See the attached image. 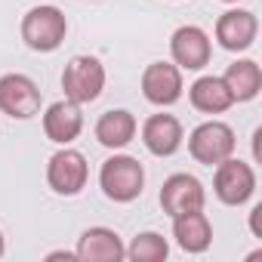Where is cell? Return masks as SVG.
Returning a JSON list of instances; mask_svg holds the SVG:
<instances>
[{
    "label": "cell",
    "instance_id": "cell-1",
    "mask_svg": "<svg viewBox=\"0 0 262 262\" xmlns=\"http://www.w3.org/2000/svg\"><path fill=\"white\" fill-rule=\"evenodd\" d=\"M99 185L105 191L108 201H117V204H129L142 194V185H145V170L136 158L129 155H114L102 164L99 170Z\"/></svg>",
    "mask_w": 262,
    "mask_h": 262
},
{
    "label": "cell",
    "instance_id": "cell-2",
    "mask_svg": "<svg viewBox=\"0 0 262 262\" xmlns=\"http://www.w3.org/2000/svg\"><path fill=\"white\" fill-rule=\"evenodd\" d=\"M65 31H68V22H65V13L59 7H34L22 19V40L34 53L59 50L65 40Z\"/></svg>",
    "mask_w": 262,
    "mask_h": 262
},
{
    "label": "cell",
    "instance_id": "cell-3",
    "mask_svg": "<svg viewBox=\"0 0 262 262\" xmlns=\"http://www.w3.org/2000/svg\"><path fill=\"white\" fill-rule=\"evenodd\" d=\"M188 151L198 164L204 167H216L225 158L234 155V129L222 120H207L201 126L191 129L188 136Z\"/></svg>",
    "mask_w": 262,
    "mask_h": 262
},
{
    "label": "cell",
    "instance_id": "cell-4",
    "mask_svg": "<svg viewBox=\"0 0 262 262\" xmlns=\"http://www.w3.org/2000/svg\"><path fill=\"white\" fill-rule=\"evenodd\" d=\"M102 86H105V68H102V62L96 56H74L62 71L65 99H71L77 105L96 102Z\"/></svg>",
    "mask_w": 262,
    "mask_h": 262
},
{
    "label": "cell",
    "instance_id": "cell-5",
    "mask_svg": "<svg viewBox=\"0 0 262 262\" xmlns=\"http://www.w3.org/2000/svg\"><path fill=\"white\" fill-rule=\"evenodd\" d=\"M213 188H216V198L228 207H241L253 198L256 191V173L250 164L244 161H234V158H225L222 164H216V176H213Z\"/></svg>",
    "mask_w": 262,
    "mask_h": 262
},
{
    "label": "cell",
    "instance_id": "cell-6",
    "mask_svg": "<svg viewBox=\"0 0 262 262\" xmlns=\"http://www.w3.org/2000/svg\"><path fill=\"white\" fill-rule=\"evenodd\" d=\"M86 176H90V167H86V158L74 148H62L50 158L47 164V182L56 194H80V188L86 185Z\"/></svg>",
    "mask_w": 262,
    "mask_h": 262
},
{
    "label": "cell",
    "instance_id": "cell-7",
    "mask_svg": "<svg viewBox=\"0 0 262 262\" xmlns=\"http://www.w3.org/2000/svg\"><path fill=\"white\" fill-rule=\"evenodd\" d=\"M0 111L28 120L40 111V90L25 74H4L0 77Z\"/></svg>",
    "mask_w": 262,
    "mask_h": 262
},
{
    "label": "cell",
    "instance_id": "cell-8",
    "mask_svg": "<svg viewBox=\"0 0 262 262\" xmlns=\"http://www.w3.org/2000/svg\"><path fill=\"white\" fill-rule=\"evenodd\" d=\"M170 53H173V62L185 71H201L204 65H210V56H213V47H210V37L204 28L198 25H182L173 31L170 37Z\"/></svg>",
    "mask_w": 262,
    "mask_h": 262
},
{
    "label": "cell",
    "instance_id": "cell-9",
    "mask_svg": "<svg viewBox=\"0 0 262 262\" xmlns=\"http://www.w3.org/2000/svg\"><path fill=\"white\" fill-rule=\"evenodd\" d=\"M204 204H207V191H204L201 179H194L188 173H173L161 188V207L167 216L204 210Z\"/></svg>",
    "mask_w": 262,
    "mask_h": 262
},
{
    "label": "cell",
    "instance_id": "cell-10",
    "mask_svg": "<svg viewBox=\"0 0 262 262\" xmlns=\"http://www.w3.org/2000/svg\"><path fill=\"white\" fill-rule=\"evenodd\" d=\"M142 93L151 105H173L182 99V71L173 62H151L142 71Z\"/></svg>",
    "mask_w": 262,
    "mask_h": 262
},
{
    "label": "cell",
    "instance_id": "cell-11",
    "mask_svg": "<svg viewBox=\"0 0 262 262\" xmlns=\"http://www.w3.org/2000/svg\"><path fill=\"white\" fill-rule=\"evenodd\" d=\"M256 34H259V19L250 10H228L216 22V40L228 53L250 50L253 40H256Z\"/></svg>",
    "mask_w": 262,
    "mask_h": 262
},
{
    "label": "cell",
    "instance_id": "cell-12",
    "mask_svg": "<svg viewBox=\"0 0 262 262\" xmlns=\"http://www.w3.org/2000/svg\"><path fill=\"white\" fill-rule=\"evenodd\" d=\"M74 256L80 262H120V259H126V247L117 237V231L96 225V228H86L80 234Z\"/></svg>",
    "mask_w": 262,
    "mask_h": 262
},
{
    "label": "cell",
    "instance_id": "cell-13",
    "mask_svg": "<svg viewBox=\"0 0 262 262\" xmlns=\"http://www.w3.org/2000/svg\"><path fill=\"white\" fill-rule=\"evenodd\" d=\"M83 129V114H80V105L65 99V102H53L43 114V133L50 142L56 145H68L80 136Z\"/></svg>",
    "mask_w": 262,
    "mask_h": 262
},
{
    "label": "cell",
    "instance_id": "cell-14",
    "mask_svg": "<svg viewBox=\"0 0 262 262\" xmlns=\"http://www.w3.org/2000/svg\"><path fill=\"white\" fill-rule=\"evenodd\" d=\"M182 123L173 117V114H151L145 123H142V142L151 155L158 158H170L179 151L182 145Z\"/></svg>",
    "mask_w": 262,
    "mask_h": 262
},
{
    "label": "cell",
    "instance_id": "cell-15",
    "mask_svg": "<svg viewBox=\"0 0 262 262\" xmlns=\"http://www.w3.org/2000/svg\"><path fill=\"white\" fill-rule=\"evenodd\" d=\"M173 237L185 253H204L213 244V228H210V219L204 216V210L173 216Z\"/></svg>",
    "mask_w": 262,
    "mask_h": 262
},
{
    "label": "cell",
    "instance_id": "cell-16",
    "mask_svg": "<svg viewBox=\"0 0 262 262\" xmlns=\"http://www.w3.org/2000/svg\"><path fill=\"white\" fill-rule=\"evenodd\" d=\"M136 129H139V123L133 114L123 111V108H114L96 120V139L105 148H123L136 139Z\"/></svg>",
    "mask_w": 262,
    "mask_h": 262
},
{
    "label": "cell",
    "instance_id": "cell-17",
    "mask_svg": "<svg viewBox=\"0 0 262 262\" xmlns=\"http://www.w3.org/2000/svg\"><path fill=\"white\" fill-rule=\"evenodd\" d=\"M188 99H191V105L198 108V111H204V114H222V111H228L231 105H234V99H231V93H228V86H225V80L222 77H198L194 83H191V90H188Z\"/></svg>",
    "mask_w": 262,
    "mask_h": 262
},
{
    "label": "cell",
    "instance_id": "cell-18",
    "mask_svg": "<svg viewBox=\"0 0 262 262\" xmlns=\"http://www.w3.org/2000/svg\"><path fill=\"white\" fill-rule=\"evenodd\" d=\"M222 80H225V86H228V93H231L234 102H250L262 90V68L253 59H241V62L228 65V71H225Z\"/></svg>",
    "mask_w": 262,
    "mask_h": 262
},
{
    "label": "cell",
    "instance_id": "cell-19",
    "mask_svg": "<svg viewBox=\"0 0 262 262\" xmlns=\"http://www.w3.org/2000/svg\"><path fill=\"white\" fill-rule=\"evenodd\" d=\"M126 256L133 262H161L170 256V244L158 231H142L133 237V244L126 247Z\"/></svg>",
    "mask_w": 262,
    "mask_h": 262
},
{
    "label": "cell",
    "instance_id": "cell-20",
    "mask_svg": "<svg viewBox=\"0 0 262 262\" xmlns=\"http://www.w3.org/2000/svg\"><path fill=\"white\" fill-rule=\"evenodd\" d=\"M0 256H4V234H0Z\"/></svg>",
    "mask_w": 262,
    "mask_h": 262
},
{
    "label": "cell",
    "instance_id": "cell-21",
    "mask_svg": "<svg viewBox=\"0 0 262 262\" xmlns=\"http://www.w3.org/2000/svg\"><path fill=\"white\" fill-rule=\"evenodd\" d=\"M222 4H237V0H222Z\"/></svg>",
    "mask_w": 262,
    "mask_h": 262
}]
</instances>
